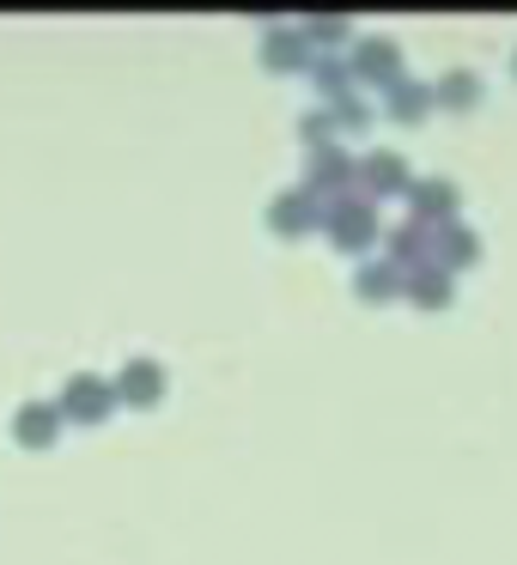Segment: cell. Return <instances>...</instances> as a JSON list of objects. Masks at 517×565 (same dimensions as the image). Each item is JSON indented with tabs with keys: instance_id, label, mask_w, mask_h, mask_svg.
I'll return each instance as SVG.
<instances>
[{
	"instance_id": "obj_1",
	"label": "cell",
	"mask_w": 517,
	"mask_h": 565,
	"mask_svg": "<svg viewBox=\"0 0 517 565\" xmlns=\"http://www.w3.org/2000/svg\"><path fill=\"white\" fill-rule=\"evenodd\" d=\"M62 407H67V414H80V419H98L104 407H110V390H104L98 377H74V383H67V395H62Z\"/></svg>"
},
{
	"instance_id": "obj_2",
	"label": "cell",
	"mask_w": 517,
	"mask_h": 565,
	"mask_svg": "<svg viewBox=\"0 0 517 565\" xmlns=\"http://www.w3.org/2000/svg\"><path fill=\"white\" fill-rule=\"evenodd\" d=\"M159 390H165L159 365H152V359H135L128 377H123V395H128V402H159Z\"/></svg>"
},
{
	"instance_id": "obj_3",
	"label": "cell",
	"mask_w": 517,
	"mask_h": 565,
	"mask_svg": "<svg viewBox=\"0 0 517 565\" xmlns=\"http://www.w3.org/2000/svg\"><path fill=\"white\" fill-rule=\"evenodd\" d=\"M55 419H62V414H55V407H19V438H25V444H50L55 438Z\"/></svg>"
},
{
	"instance_id": "obj_4",
	"label": "cell",
	"mask_w": 517,
	"mask_h": 565,
	"mask_svg": "<svg viewBox=\"0 0 517 565\" xmlns=\"http://www.w3.org/2000/svg\"><path fill=\"white\" fill-rule=\"evenodd\" d=\"M371 225H378V220H371V213L359 207V201H347V207L335 213V237H341V244H359V237H366Z\"/></svg>"
},
{
	"instance_id": "obj_5",
	"label": "cell",
	"mask_w": 517,
	"mask_h": 565,
	"mask_svg": "<svg viewBox=\"0 0 517 565\" xmlns=\"http://www.w3.org/2000/svg\"><path fill=\"white\" fill-rule=\"evenodd\" d=\"M366 183H371V189H395V183H402V159H390V152L366 159Z\"/></svg>"
},
{
	"instance_id": "obj_6",
	"label": "cell",
	"mask_w": 517,
	"mask_h": 565,
	"mask_svg": "<svg viewBox=\"0 0 517 565\" xmlns=\"http://www.w3.org/2000/svg\"><path fill=\"white\" fill-rule=\"evenodd\" d=\"M359 67H366V74H395V50L390 43H366V50H359Z\"/></svg>"
},
{
	"instance_id": "obj_7",
	"label": "cell",
	"mask_w": 517,
	"mask_h": 565,
	"mask_svg": "<svg viewBox=\"0 0 517 565\" xmlns=\"http://www.w3.org/2000/svg\"><path fill=\"white\" fill-rule=\"evenodd\" d=\"M274 220H286V232H305V220H310V201H305V195H286L281 207H274Z\"/></svg>"
},
{
	"instance_id": "obj_8",
	"label": "cell",
	"mask_w": 517,
	"mask_h": 565,
	"mask_svg": "<svg viewBox=\"0 0 517 565\" xmlns=\"http://www.w3.org/2000/svg\"><path fill=\"white\" fill-rule=\"evenodd\" d=\"M414 207H451V189L432 183V189H414Z\"/></svg>"
},
{
	"instance_id": "obj_9",
	"label": "cell",
	"mask_w": 517,
	"mask_h": 565,
	"mask_svg": "<svg viewBox=\"0 0 517 565\" xmlns=\"http://www.w3.org/2000/svg\"><path fill=\"white\" fill-rule=\"evenodd\" d=\"M420 104H426V92H414V86H402V92H395V116H414Z\"/></svg>"
},
{
	"instance_id": "obj_10",
	"label": "cell",
	"mask_w": 517,
	"mask_h": 565,
	"mask_svg": "<svg viewBox=\"0 0 517 565\" xmlns=\"http://www.w3.org/2000/svg\"><path fill=\"white\" fill-rule=\"evenodd\" d=\"M268 62H298V43H293V38L268 43Z\"/></svg>"
}]
</instances>
